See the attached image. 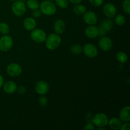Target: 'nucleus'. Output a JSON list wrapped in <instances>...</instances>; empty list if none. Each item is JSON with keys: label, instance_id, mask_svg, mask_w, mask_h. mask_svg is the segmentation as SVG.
<instances>
[{"label": "nucleus", "instance_id": "nucleus-32", "mask_svg": "<svg viewBox=\"0 0 130 130\" xmlns=\"http://www.w3.org/2000/svg\"><path fill=\"white\" fill-rule=\"evenodd\" d=\"M98 29H99V36H105V34H107V32L101 27H98Z\"/></svg>", "mask_w": 130, "mask_h": 130}, {"label": "nucleus", "instance_id": "nucleus-14", "mask_svg": "<svg viewBox=\"0 0 130 130\" xmlns=\"http://www.w3.org/2000/svg\"><path fill=\"white\" fill-rule=\"evenodd\" d=\"M3 90L8 94H12L17 91V84L13 81H8L3 85Z\"/></svg>", "mask_w": 130, "mask_h": 130}, {"label": "nucleus", "instance_id": "nucleus-9", "mask_svg": "<svg viewBox=\"0 0 130 130\" xmlns=\"http://www.w3.org/2000/svg\"><path fill=\"white\" fill-rule=\"evenodd\" d=\"M50 89L49 84L44 81H39L36 83V92L41 95H44L48 92Z\"/></svg>", "mask_w": 130, "mask_h": 130}, {"label": "nucleus", "instance_id": "nucleus-4", "mask_svg": "<svg viewBox=\"0 0 130 130\" xmlns=\"http://www.w3.org/2000/svg\"><path fill=\"white\" fill-rule=\"evenodd\" d=\"M13 45V40L8 34L3 35L0 38V51L3 52H8Z\"/></svg>", "mask_w": 130, "mask_h": 130}, {"label": "nucleus", "instance_id": "nucleus-20", "mask_svg": "<svg viewBox=\"0 0 130 130\" xmlns=\"http://www.w3.org/2000/svg\"><path fill=\"white\" fill-rule=\"evenodd\" d=\"M73 11L76 15H82L86 11V8L81 4H77L74 6Z\"/></svg>", "mask_w": 130, "mask_h": 130}, {"label": "nucleus", "instance_id": "nucleus-11", "mask_svg": "<svg viewBox=\"0 0 130 130\" xmlns=\"http://www.w3.org/2000/svg\"><path fill=\"white\" fill-rule=\"evenodd\" d=\"M99 45L101 50L108 52L112 47V41L109 37L102 36L99 41Z\"/></svg>", "mask_w": 130, "mask_h": 130}, {"label": "nucleus", "instance_id": "nucleus-15", "mask_svg": "<svg viewBox=\"0 0 130 130\" xmlns=\"http://www.w3.org/2000/svg\"><path fill=\"white\" fill-rule=\"evenodd\" d=\"M53 29L56 34H59V35L63 34L66 30V24H65L64 21L62 19H57L54 23Z\"/></svg>", "mask_w": 130, "mask_h": 130}, {"label": "nucleus", "instance_id": "nucleus-2", "mask_svg": "<svg viewBox=\"0 0 130 130\" xmlns=\"http://www.w3.org/2000/svg\"><path fill=\"white\" fill-rule=\"evenodd\" d=\"M39 8L40 11H41V13H43L47 16H52L55 15L57 11V8L55 4L52 1H48V0L43 1L39 5Z\"/></svg>", "mask_w": 130, "mask_h": 130}, {"label": "nucleus", "instance_id": "nucleus-5", "mask_svg": "<svg viewBox=\"0 0 130 130\" xmlns=\"http://www.w3.org/2000/svg\"><path fill=\"white\" fill-rule=\"evenodd\" d=\"M109 118L104 113H97L93 116L92 123L95 126L99 127H105L108 125Z\"/></svg>", "mask_w": 130, "mask_h": 130}, {"label": "nucleus", "instance_id": "nucleus-24", "mask_svg": "<svg viewBox=\"0 0 130 130\" xmlns=\"http://www.w3.org/2000/svg\"><path fill=\"white\" fill-rule=\"evenodd\" d=\"M10 32V27L6 23L1 22L0 23V33L3 35L8 34Z\"/></svg>", "mask_w": 130, "mask_h": 130}, {"label": "nucleus", "instance_id": "nucleus-33", "mask_svg": "<svg viewBox=\"0 0 130 130\" xmlns=\"http://www.w3.org/2000/svg\"><path fill=\"white\" fill-rule=\"evenodd\" d=\"M120 129L121 130H129L130 129L129 122H127V123H125V124H122Z\"/></svg>", "mask_w": 130, "mask_h": 130}, {"label": "nucleus", "instance_id": "nucleus-10", "mask_svg": "<svg viewBox=\"0 0 130 130\" xmlns=\"http://www.w3.org/2000/svg\"><path fill=\"white\" fill-rule=\"evenodd\" d=\"M103 13L107 18H109V19L114 18L116 15V8L115 5H113L112 3H108L105 4L103 7Z\"/></svg>", "mask_w": 130, "mask_h": 130}, {"label": "nucleus", "instance_id": "nucleus-1", "mask_svg": "<svg viewBox=\"0 0 130 130\" xmlns=\"http://www.w3.org/2000/svg\"><path fill=\"white\" fill-rule=\"evenodd\" d=\"M62 42L61 37L56 33H51L45 40L46 47L49 50H55L60 46Z\"/></svg>", "mask_w": 130, "mask_h": 130}, {"label": "nucleus", "instance_id": "nucleus-36", "mask_svg": "<svg viewBox=\"0 0 130 130\" xmlns=\"http://www.w3.org/2000/svg\"><path fill=\"white\" fill-rule=\"evenodd\" d=\"M4 84V78L3 76L0 74V88L3 87V85Z\"/></svg>", "mask_w": 130, "mask_h": 130}, {"label": "nucleus", "instance_id": "nucleus-21", "mask_svg": "<svg viewBox=\"0 0 130 130\" xmlns=\"http://www.w3.org/2000/svg\"><path fill=\"white\" fill-rule=\"evenodd\" d=\"M116 59L119 63H125L128 61V57L126 53L123 52H119L116 54Z\"/></svg>", "mask_w": 130, "mask_h": 130}, {"label": "nucleus", "instance_id": "nucleus-29", "mask_svg": "<svg viewBox=\"0 0 130 130\" xmlns=\"http://www.w3.org/2000/svg\"><path fill=\"white\" fill-rule=\"evenodd\" d=\"M89 1L94 6H100L104 3V0H89Z\"/></svg>", "mask_w": 130, "mask_h": 130}, {"label": "nucleus", "instance_id": "nucleus-38", "mask_svg": "<svg viewBox=\"0 0 130 130\" xmlns=\"http://www.w3.org/2000/svg\"><path fill=\"white\" fill-rule=\"evenodd\" d=\"M10 1H16V0H10Z\"/></svg>", "mask_w": 130, "mask_h": 130}, {"label": "nucleus", "instance_id": "nucleus-35", "mask_svg": "<svg viewBox=\"0 0 130 130\" xmlns=\"http://www.w3.org/2000/svg\"><path fill=\"white\" fill-rule=\"evenodd\" d=\"M81 1H82V0H69V2H70L71 3L73 4V5H77V4H79Z\"/></svg>", "mask_w": 130, "mask_h": 130}, {"label": "nucleus", "instance_id": "nucleus-25", "mask_svg": "<svg viewBox=\"0 0 130 130\" xmlns=\"http://www.w3.org/2000/svg\"><path fill=\"white\" fill-rule=\"evenodd\" d=\"M71 52L74 55H79L83 52V48L79 44H74L71 47Z\"/></svg>", "mask_w": 130, "mask_h": 130}, {"label": "nucleus", "instance_id": "nucleus-7", "mask_svg": "<svg viewBox=\"0 0 130 130\" xmlns=\"http://www.w3.org/2000/svg\"><path fill=\"white\" fill-rule=\"evenodd\" d=\"M22 72V69L19 63H11L6 67V72L11 77H17L21 74Z\"/></svg>", "mask_w": 130, "mask_h": 130}, {"label": "nucleus", "instance_id": "nucleus-12", "mask_svg": "<svg viewBox=\"0 0 130 130\" xmlns=\"http://www.w3.org/2000/svg\"><path fill=\"white\" fill-rule=\"evenodd\" d=\"M83 20L89 25H95L98 22V17L95 12L88 11L83 14Z\"/></svg>", "mask_w": 130, "mask_h": 130}, {"label": "nucleus", "instance_id": "nucleus-22", "mask_svg": "<svg viewBox=\"0 0 130 130\" xmlns=\"http://www.w3.org/2000/svg\"><path fill=\"white\" fill-rule=\"evenodd\" d=\"M27 6L31 10H35L39 8V4L38 0H27Z\"/></svg>", "mask_w": 130, "mask_h": 130}, {"label": "nucleus", "instance_id": "nucleus-34", "mask_svg": "<svg viewBox=\"0 0 130 130\" xmlns=\"http://www.w3.org/2000/svg\"><path fill=\"white\" fill-rule=\"evenodd\" d=\"M85 129H95V126L93 123H88L84 127Z\"/></svg>", "mask_w": 130, "mask_h": 130}, {"label": "nucleus", "instance_id": "nucleus-18", "mask_svg": "<svg viewBox=\"0 0 130 130\" xmlns=\"http://www.w3.org/2000/svg\"><path fill=\"white\" fill-rule=\"evenodd\" d=\"M108 125L110 129L113 130L120 129L122 126V121L118 118H112L109 119Z\"/></svg>", "mask_w": 130, "mask_h": 130}, {"label": "nucleus", "instance_id": "nucleus-17", "mask_svg": "<svg viewBox=\"0 0 130 130\" xmlns=\"http://www.w3.org/2000/svg\"><path fill=\"white\" fill-rule=\"evenodd\" d=\"M36 21L33 17H27L25 19L23 22V25L25 30L28 31H31L36 27Z\"/></svg>", "mask_w": 130, "mask_h": 130}, {"label": "nucleus", "instance_id": "nucleus-13", "mask_svg": "<svg viewBox=\"0 0 130 130\" xmlns=\"http://www.w3.org/2000/svg\"><path fill=\"white\" fill-rule=\"evenodd\" d=\"M85 34L86 36L89 38H96L99 36V29L95 25H89L85 29Z\"/></svg>", "mask_w": 130, "mask_h": 130}, {"label": "nucleus", "instance_id": "nucleus-8", "mask_svg": "<svg viewBox=\"0 0 130 130\" xmlns=\"http://www.w3.org/2000/svg\"><path fill=\"white\" fill-rule=\"evenodd\" d=\"M83 52L86 57L89 58H94L98 55V49L96 46L91 43H87L83 48Z\"/></svg>", "mask_w": 130, "mask_h": 130}, {"label": "nucleus", "instance_id": "nucleus-31", "mask_svg": "<svg viewBox=\"0 0 130 130\" xmlns=\"http://www.w3.org/2000/svg\"><path fill=\"white\" fill-rule=\"evenodd\" d=\"M17 92L23 95V94H24L26 92V88L24 86H19V87H17Z\"/></svg>", "mask_w": 130, "mask_h": 130}, {"label": "nucleus", "instance_id": "nucleus-6", "mask_svg": "<svg viewBox=\"0 0 130 130\" xmlns=\"http://www.w3.org/2000/svg\"><path fill=\"white\" fill-rule=\"evenodd\" d=\"M47 35L45 31L41 29H34L31 30L30 38L37 43H42L45 41Z\"/></svg>", "mask_w": 130, "mask_h": 130}, {"label": "nucleus", "instance_id": "nucleus-30", "mask_svg": "<svg viewBox=\"0 0 130 130\" xmlns=\"http://www.w3.org/2000/svg\"><path fill=\"white\" fill-rule=\"evenodd\" d=\"M41 15V11H40V10L39 9H37V10H33V12L32 13V16L34 19H37V18L40 17Z\"/></svg>", "mask_w": 130, "mask_h": 130}, {"label": "nucleus", "instance_id": "nucleus-37", "mask_svg": "<svg viewBox=\"0 0 130 130\" xmlns=\"http://www.w3.org/2000/svg\"><path fill=\"white\" fill-rule=\"evenodd\" d=\"M48 1H54V0H48Z\"/></svg>", "mask_w": 130, "mask_h": 130}, {"label": "nucleus", "instance_id": "nucleus-16", "mask_svg": "<svg viewBox=\"0 0 130 130\" xmlns=\"http://www.w3.org/2000/svg\"><path fill=\"white\" fill-rule=\"evenodd\" d=\"M119 119L121 121L127 123L130 121V107L129 106H125L119 112Z\"/></svg>", "mask_w": 130, "mask_h": 130}, {"label": "nucleus", "instance_id": "nucleus-3", "mask_svg": "<svg viewBox=\"0 0 130 130\" xmlns=\"http://www.w3.org/2000/svg\"><path fill=\"white\" fill-rule=\"evenodd\" d=\"M11 11L17 17H22L26 12V5L22 0L14 1L11 5Z\"/></svg>", "mask_w": 130, "mask_h": 130}, {"label": "nucleus", "instance_id": "nucleus-23", "mask_svg": "<svg viewBox=\"0 0 130 130\" xmlns=\"http://www.w3.org/2000/svg\"><path fill=\"white\" fill-rule=\"evenodd\" d=\"M115 22L119 26H122V25H124V24L126 23L125 17L121 14L116 15L115 17Z\"/></svg>", "mask_w": 130, "mask_h": 130}, {"label": "nucleus", "instance_id": "nucleus-27", "mask_svg": "<svg viewBox=\"0 0 130 130\" xmlns=\"http://www.w3.org/2000/svg\"><path fill=\"white\" fill-rule=\"evenodd\" d=\"M123 10L125 13L129 15L130 13V0H124L122 4Z\"/></svg>", "mask_w": 130, "mask_h": 130}, {"label": "nucleus", "instance_id": "nucleus-28", "mask_svg": "<svg viewBox=\"0 0 130 130\" xmlns=\"http://www.w3.org/2000/svg\"><path fill=\"white\" fill-rule=\"evenodd\" d=\"M48 103V99H47V98L46 96H43V95H41V96H39V99H38V104H39V105L41 107H44L46 106Z\"/></svg>", "mask_w": 130, "mask_h": 130}, {"label": "nucleus", "instance_id": "nucleus-19", "mask_svg": "<svg viewBox=\"0 0 130 130\" xmlns=\"http://www.w3.org/2000/svg\"><path fill=\"white\" fill-rule=\"evenodd\" d=\"M100 27H102L107 32L110 31L113 28V22L110 19H106L102 22Z\"/></svg>", "mask_w": 130, "mask_h": 130}, {"label": "nucleus", "instance_id": "nucleus-26", "mask_svg": "<svg viewBox=\"0 0 130 130\" xmlns=\"http://www.w3.org/2000/svg\"><path fill=\"white\" fill-rule=\"evenodd\" d=\"M57 6L61 9H66L69 6V0H55Z\"/></svg>", "mask_w": 130, "mask_h": 130}]
</instances>
